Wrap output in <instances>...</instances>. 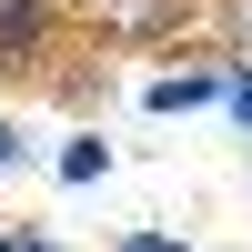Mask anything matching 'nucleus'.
I'll use <instances>...</instances> for the list:
<instances>
[{
  "label": "nucleus",
  "instance_id": "1",
  "mask_svg": "<svg viewBox=\"0 0 252 252\" xmlns=\"http://www.w3.org/2000/svg\"><path fill=\"white\" fill-rule=\"evenodd\" d=\"M40 40H51V0H0V71H20Z\"/></svg>",
  "mask_w": 252,
  "mask_h": 252
},
{
  "label": "nucleus",
  "instance_id": "2",
  "mask_svg": "<svg viewBox=\"0 0 252 252\" xmlns=\"http://www.w3.org/2000/svg\"><path fill=\"white\" fill-rule=\"evenodd\" d=\"M121 252H182V242H161V232H141V242H121Z\"/></svg>",
  "mask_w": 252,
  "mask_h": 252
},
{
  "label": "nucleus",
  "instance_id": "3",
  "mask_svg": "<svg viewBox=\"0 0 252 252\" xmlns=\"http://www.w3.org/2000/svg\"><path fill=\"white\" fill-rule=\"evenodd\" d=\"M0 161H10V131H0Z\"/></svg>",
  "mask_w": 252,
  "mask_h": 252
},
{
  "label": "nucleus",
  "instance_id": "4",
  "mask_svg": "<svg viewBox=\"0 0 252 252\" xmlns=\"http://www.w3.org/2000/svg\"><path fill=\"white\" fill-rule=\"evenodd\" d=\"M20 252H51V242H20Z\"/></svg>",
  "mask_w": 252,
  "mask_h": 252
},
{
  "label": "nucleus",
  "instance_id": "5",
  "mask_svg": "<svg viewBox=\"0 0 252 252\" xmlns=\"http://www.w3.org/2000/svg\"><path fill=\"white\" fill-rule=\"evenodd\" d=\"M0 252H20V242H10V232H0Z\"/></svg>",
  "mask_w": 252,
  "mask_h": 252
}]
</instances>
